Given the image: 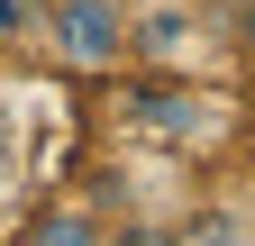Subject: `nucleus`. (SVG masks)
Listing matches in <instances>:
<instances>
[{
  "instance_id": "obj_1",
  "label": "nucleus",
  "mask_w": 255,
  "mask_h": 246,
  "mask_svg": "<svg viewBox=\"0 0 255 246\" xmlns=\"http://www.w3.org/2000/svg\"><path fill=\"white\" fill-rule=\"evenodd\" d=\"M46 46L64 73L137 64V0H46Z\"/></svg>"
},
{
  "instance_id": "obj_2",
  "label": "nucleus",
  "mask_w": 255,
  "mask_h": 246,
  "mask_svg": "<svg viewBox=\"0 0 255 246\" xmlns=\"http://www.w3.org/2000/svg\"><path fill=\"white\" fill-rule=\"evenodd\" d=\"M210 55V18L191 0H137V64H164V73H191Z\"/></svg>"
},
{
  "instance_id": "obj_3",
  "label": "nucleus",
  "mask_w": 255,
  "mask_h": 246,
  "mask_svg": "<svg viewBox=\"0 0 255 246\" xmlns=\"http://www.w3.org/2000/svg\"><path fill=\"white\" fill-rule=\"evenodd\" d=\"M146 137H164V146H210L228 119H219V101L210 91H146Z\"/></svg>"
},
{
  "instance_id": "obj_4",
  "label": "nucleus",
  "mask_w": 255,
  "mask_h": 246,
  "mask_svg": "<svg viewBox=\"0 0 255 246\" xmlns=\"http://www.w3.org/2000/svg\"><path fill=\"white\" fill-rule=\"evenodd\" d=\"M37 246H73V237H110L101 210H37V228H27Z\"/></svg>"
},
{
  "instance_id": "obj_5",
  "label": "nucleus",
  "mask_w": 255,
  "mask_h": 246,
  "mask_svg": "<svg viewBox=\"0 0 255 246\" xmlns=\"http://www.w3.org/2000/svg\"><path fill=\"white\" fill-rule=\"evenodd\" d=\"M182 237H255V219H237V210H191Z\"/></svg>"
},
{
  "instance_id": "obj_6",
  "label": "nucleus",
  "mask_w": 255,
  "mask_h": 246,
  "mask_svg": "<svg viewBox=\"0 0 255 246\" xmlns=\"http://www.w3.org/2000/svg\"><path fill=\"white\" fill-rule=\"evenodd\" d=\"M18 18H27V0H0V46L18 37Z\"/></svg>"
}]
</instances>
